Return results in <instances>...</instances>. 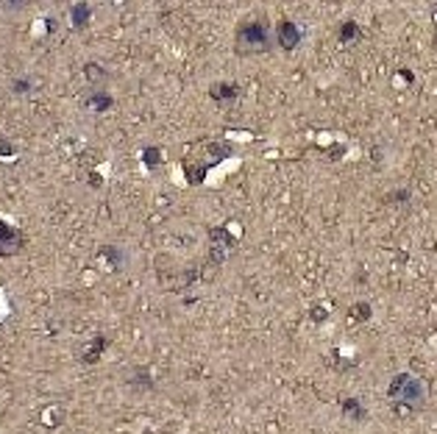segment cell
<instances>
[{"label": "cell", "instance_id": "cell-3", "mask_svg": "<svg viewBox=\"0 0 437 434\" xmlns=\"http://www.w3.org/2000/svg\"><path fill=\"white\" fill-rule=\"evenodd\" d=\"M25 248V239L14 225H8L6 220H0V256H14Z\"/></svg>", "mask_w": 437, "mask_h": 434}, {"label": "cell", "instance_id": "cell-15", "mask_svg": "<svg viewBox=\"0 0 437 434\" xmlns=\"http://www.w3.org/2000/svg\"><path fill=\"white\" fill-rule=\"evenodd\" d=\"M134 376H137V378H134L137 387H140V384H142V387H153V381H150V376H148V370H145V367H142V370H137Z\"/></svg>", "mask_w": 437, "mask_h": 434}, {"label": "cell", "instance_id": "cell-13", "mask_svg": "<svg viewBox=\"0 0 437 434\" xmlns=\"http://www.w3.org/2000/svg\"><path fill=\"white\" fill-rule=\"evenodd\" d=\"M343 412H348L354 420H362V418H365V409H362L357 401H346V404H343Z\"/></svg>", "mask_w": 437, "mask_h": 434}, {"label": "cell", "instance_id": "cell-6", "mask_svg": "<svg viewBox=\"0 0 437 434\" xmlns=\"http://www.w3.org/2000/svg\"><path fill=\"white\" fill-rule=\"evenodd\" d=\"M84 72H86V78H89L92 84L98 86V89H103V84H106V78H109V72H106L103 67H100V64H95V62H92V64H86V67H84Z\"/></svg>", "mask_w": 437, "mask_h": 434}, {"label": "cell", "instance_id": "cell-5", "mask_svg": "<svg viewBox=\"0 0 437 434\" xmlns=\"http://www.w3.org/2000/svg\"><path fill=\"white\" fill-rule=\"evenodd\" d=\"M70 17H73V28H86L89 25V17H92V6L89 3H75L70 6Z\"/></svg>", "mask_w": 437, "mask_h": 434}, {"label": "cell", "instance_id": "cell-12", "mask_svg": "<svg viewBox=\"0 0 437 434\" xmlns=\"http://www.w3.org/2000/svg\"><path fill=\"white\" fill-rule=\"evenodd\" d=\"M142 161H145V164H148V167L153 170L156 164H159V161H162V153H159V147H148V150H145V153H142Z\"/></svg>", "mask_w": 437, "mask_h": 434}, {"label": "cell", "instance_id": "cell-8", "mask_svg": "<svg viewBox=\"0 0 437 434\" xmlns=\"http://www.w3.org/2000/svg\"><path fill=\"white\" fill-rule=\"evenodd\" d=\"M112 95H106L103 89H95V95L89 98V106H95V112H106V109H112Z\"/></svg>", "mask_w": 437, "mask_h": 434}, {"label": "cell", "instance_id": "cell-11", "mask_svg": "<svg viewBox=\"0 0 437 434\" xmlns=\"http://www.w3.org/2000/svg\"><path fill=\"white\" fill-rule=\"evenodd\" d=\"M184 170H187V175H190L192 184H198L206 175V164H198V167H195V164H184Z\"/></svg>", "mask_w": 437, "mask_h": 434}, {"label": "cell", "instance_id": "cell-10", "mask_svg": "<svg viewBox=\"0 0 437 434\" xmlns=\"http://www.w3.org/2000/svg\"><path fill=\"white\" fill-rule=\"evenodd\" d=\"M100 253H103V256H109V262H112V267H120V262H123V251H120V248H114V245H106V248H100Z\"/></svg>", "mask_w": 437, "mask_h": 434}, {"label": "cell", "instance_id": "cell-18", "mask_svg": "<svg viewBox=\"0 0 437 434\" xmlns=\"http://www.w3.org/2000/svg\"><path fill=\"white\" fill-rule=\"evenodd\" d=\"M0 156H14V145H11V140H3V137H0Z\"/></svg>", "mask_w": 437, "mask_h": 434}, {"label": "cell", "instance_id": "cell-9", "mask_svg": "<svg viewBox=\"0 0 437 434\" xmlns=\"http://www.w3.org/2000/svg\"><path fill=\"white\" fill-rule=\"evenodd\" d=\"M106 348V337H98V343H92L89 348H86V357H84V362H95V359L100 357V351Z\"/></svg>", "mask_w": 437, "mask_h": 434}, {"label": "cell", "instance_id": "cell-14", "mask_svg": "<svg viewBox=\"0 0 437 434\" xmlns=\"http://www.w3.org/2000/svg\"><path fill=\"white\" fill-rule=\"evenodd\" d=\"M357 34H360V28H357L354 22H346V25H343V31H340V39H343V42H348V39H354Z\"/></svg>", "mask_w": 437, "mask_h": 434}, {"label": "cell", "instance_id": "cell-4", "mask_svg": "<svg viewBox=\"0 0 437 434\" xmlns=\"http://www.w3.org/2000/svg\"><path fill=\"white\" fill-rule=\"evenodd\" d=\"M276 42L282 45L284 50H292L298 42H301V28H298L295 22L282 20L279 25H276Z\"/></svg>", "mask_w": 437, "mask_h": 434}, {"label": "cell", "instance_id": "cell-1", "mask_svg": "<svg viewBox=\"0 0 437 434\" xmlns=\"http://www.w3.org/2000/svg\"><path fill=\"white\" fill-rule=\"evenodd\" d=\"M273 48V34L265 20H245L237 25L234 34V50L240 56H256V53H268Z\"/></svg>", "mask_w": 437, "mask_h": 434}, {"label": "cell", "instance_id": "cell-17", "mask_svg": "<svg viewBox=\"0 0 437 434\" xmlns=\"http://www.w3.org/2000/svg\"><path fill=\"white\" fill-rule=\"evenodd\" d=\"M11 89H14L17 95H25V92L31 89V81H28V78H17L14 84H11Z\"/></svg>", "mask_w": 437, "mask_h": 434}, {"label": "cell", "instance_id": "cell-2", "mask_svg": "<svg viewBox=\"0 0 437 434\" xmlns=\"http://www.w3.org/2000/svg\"><path fill=\"white\" fill-rule=\"evenodd\" d=\"M390 398L398 401V404H407V406H421L423 401H426V395H429V387H426V381L418 376H412V373H398V376L393 378V384H390Z\"/></svg>", "mask_w": 437, "mask_h": 434}, {"label": "cell", "instance_id": "cell-7", "mask_svg": "<svg viewBox=\"0 0 437 434\" xmlns=\"http://www.w3.org/2000/svg\"><path fill=\"white\" fill-rule=\"evenodd\" d=\"M237 95V86L234 84H215L209 89V98L212 100H226V98H234Z\"/></svg>", "mask_w": 437, "mask_h": 434}, {"label": "cell", "instance_id": "cell-16", "mask_svg": "<svg viewBox=\"0 0 437 434\" xmlns=\"http://www.w3.org/2000/svg\"><path fill=\"white\" fill-rule=\"evenodd\" d=\"M209 153H212V159L218 161V159H223V156L228 153V147H226V145H218V142H212V145H209Z\"/></svg>", "mask_w": 437, "mask_h": 434}]
</instances>
